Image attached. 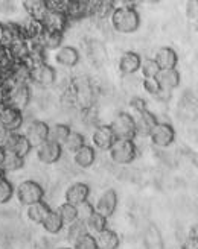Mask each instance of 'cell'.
Instances as JSON below:
<instances>
[{"label":"cell","instance_id":"obj_1","mask_svg":"<svg viewBox=\"0 0 198 249\" xmlns=\"http://www.w3.org/2000/svg\"><path fill=\"white\" fill-rule=\"evenodd\" d=\"M110 18L113 28L120 34H133L140 26V17L133 6H116Z\"/></svg>","mask_w":198,"mask_h":249},{"label":"cell","instance_id":"obj_2","mask_svg":"<svg viewBox=\"0 0 198 249\" xmlns=\"http://www.w3.org/2000/svg\"><path fill=\"white\" fill-rule=\"evenodd\" d=\"M108 152L116 164H130L138 155V147L133 140H116L108 149Z\"/></svg>","mask_w":198,"mask_h":249},{"label":"cell","instance_id":"obj_3","mask_svg":"<svg viewBox=\"0 0 198 249\" xmlns=\"http://www.w3.org/2000/svg\"><path fill=\"white\" fill-rule=\"evenodd\" d=\"M108 126L115 134L116 140H133L136 137L134 117L128 113H119Z\"/></svg>","mask_w":198,"mask_h":249},{"label":"cell","instance_id":"obj_4","mask_svg":"<svg viewBox=\"0 0 198 249\" xmlns=\"http://www.w3.org/2000/svg\"><path fill=\"white\" fill-rule=\"evenodd\" d=\"M44 196V190L43 187L35 182V181H23L19 187H17V197L19 202L23 205H32L35 202L43 201Z\"/></svg>","mask_w":198,"mask_h":249},{"label":"cell","instance_id":"obj_5","mask_svg":"<svg viewBox=\"0 0 198 249\" xmlns=\"http://www.w3.org/2000/svg\"><path fill=\"white\" fill-rule=\"evenodd\" d=\"M31 102V90L29 85H17L14 89L6 91V102L5 105L14 108L23 113Z\"/></svg>","mask_w":198,"mask_h":249},{"label":"cell","instance_id":"obj_6","mask_svg":"<svg viewBox=\"0 0 198 249\" xmlns=\"http://www.w3.org/2000/svg\"><path fill=\"white\" fill-rule=\"evenodd\" d=\"M26 137V140L29 142L31 147H39L41 143H44L49 137V124L41 122V120H35L31 122L26 128V132L23 134Z\"/></svg>","mask_w":198,"mask_h":249},{"label":"cell","instance_id":"obj_7","mask_svg":"<svg viewBox=\"0 0 198 249\" xmlns=\"http://www.w3.org/2000/svg\"><path fill=\"white\" fill-rule=\"evenodd\" d=\"M118 208V195L113 189H107L101 196H99L95 211L108 219L110 216H113V213Z\"/></svg>","mask_w":198,"mask_h":249},{"label":"cell","instance_id":"obj_8","mask_svg":"<svg viewBox=\"0 0 198 249\" xmlns=\"http://www.w3.org/2000/svg\"><path fill=\"white\" fill-rule=\"evenodd\" d=\"M157 123L158 122L151 111L145 109V111H140V113H136V117H134L136 137H150L153 128Z\"/></svg>","mask_w":198,"mask_h":249},{"label":"cell","instance_id":"obj_9","mask_svg":"<svg viewBox=\"0 0 198 249\" xmlns=\"http://www.w3.org/2000/svg\"><path fill=\"white\" fill-rule=\"evenodd\" d=\"M174 137H176L174 128L168 123H157L150 134V139H151L153 144H156L158 147L169 146L172 142H174Z\"/></svg>","mask_w":198,"mask_h":249},{"label":"cell","instance_id":"obj_10","mask_svg":"<svg viewBox=\"0 0 198 249\" xmlns=\"http://www.w3.org/2000/svg\"><path fill=\"white\" fill-rule=\"evenodd\" d=\"M61 154H63V147L51 140H46L44 143H41L37 147V157H39V160L43 164L57 163L61 158Z\"/></svg>","mask_w":198,"mask_h":249},{"label":"cell","instance_id":"obj_11","mask_svg":"<svg viewBox=\"0 0 198 249\" xmlns=\"http://www.w3.org/2000/svg\"><path fill=\"white\" fill-rule=\"evenodd\" d=\"M31 149L32 147H31L29 142L26 140V137H24L23 134H19V132H11L9 139L3 144V151L14 152V154H17L21 158L26 157L29 154Z\"/></svg>","mask_w":198,"mask_h":249},{"label":"cell","instance_id":"obj_12","mask_svg":"<svg viewBox=\"0 0 198 249\" xmlns=\"http://www.w3.org/2000/svg\"><path fill=\"white\" fill-rule=\"evenodd\" d=\"M0 123H2L8 131L17 132L23 124V116L20 111L11 108L8 105H2L0 107Z\"/></svg>","mask_w":198,"mask_h":249},{"label":"cell","instance_id":"obj_13","mask_svg":"<svg viewBox=\"0 0 198 249\" xmlns=\"http://www.w3.org/2000/svg\"><path fill=\"white\" fill-rule=\"evenodd\" d=\"M55 78H57V73H55L54 67L49 66L47 62L31 70V84L43 87V89L52 85L55 82Z\"/></svg>","mask_w":198,"mask_h":249},{"label":"cell","instance_id":"obj_14","mask_svg":"<svg viewBox=\"0 0 198 249\" xmlns=\"http://www.w3.org/2000/svg\"><path fill=\"white\" fill-rule=\"evenodd\" d=\"M93 144L101 149V151H108V149L113 146V143L116 142V137L115 134L111 132L108 124H101V126H98L93 132Z\"/></svg>","mask_w":198,"mask_h":249},{"label":"cell","instance_id":"obj_15","mask_svg":"<svg viewBox=\"0 0 198 249\" xmlns=\"http://www.w3.org/2000/svg\"><path fill=\"white\" fill-rule=\"evenodd\" d=\"M44 31L49 32H61L63 34L66 26H67V17L61 12H55V11H47V14L44 16V18L41 20Z\"/></svg>","mask_w":198,"mask_h":249},{"label":"cell","instance_id":"obj_16","mask_svg":"<svg viewBox=\"0 0 198 249\" xmlns=\"http://www.w3.org/2000/svg\"><path fill=\"white\" fill-rule=\"evenodd\" d=\"M92 2H82V0H69L66 17L67 20H81L85 17H90Z\"/></svg>","mask_w":198,"mask_h":249},{"label":"cell","instance_id":"obj_17","mask_svg":"<svg viewBox=\"0 0 198 249\" xmlns=\"http://www.w3.org/2000/svg\"><path fill=\"white\" fill-rule=\"evenodd\" d=\"M156 64L158 66L160 70H171V69H176L177 67V62H178V56L177 52L174 49L171 47H160L157 53H156Z\"/></svg>","mask_w":198,"mask_h":249},{"label":"cell","instance_id":"obj_18","mask_svg":"<svg viewBox=\"0 0 198 249\" xmlns=\"http://www.w3.org/2000/svg\"><path fill=\"white\" fill-rule=\"evenodd\" d=\"M156 81L158 82L162 91L171 93L174 89L180 85V73L177 69H171V70H160L158 74L156 76Z\"/></svg>","mask_w":198,"mask_h":249},{"label":"cell","instance_id":"obj_19","mask_svg":"<svg viewBox=\"0 0 198 249\" xmlns=\"http://www.w3.org/2000/svg\"><path fill=\"white\" fill-rule=\"evenodd\" d=\"M89 193H90V189H89L87 184L75 182V184H72L69 189L66 190V202L77 207L78 204L87 201Z\"/></svg>","mask_w":198,"mask_h":249},{"label":"cell","instance_id":"obj_20","mask_svg":"<svg viewBox=\"0 0 198 249\" xmlns=\"http://www.w3.org/2000/svg\"><path fill=\"white\" fill-rule=\"evenodd\" d=\"M21 31H23V36L24 40L29 41V43H35L40 40V36L44 34V28H43V23L40 20H34L29 18L21 23Z\"/></svg>","mask_w":198,"mask_h":249},{"label":"cell","instance_id":"obj_21","mask_svg":"<svg viewBox=\"0 0 198 249\" xmlns=\"http://www.w3.org/2000/svg\"><path fill=\"white\" fill-rule=\"evenodd\" d=\"M21 64L26 66L29 70L39 67L41 64H46V51L37 43H29V53Z\"/></svg>","mask_w":198,"mask_h":249},{"label":"cell","instance_id":"obj_22","mask_svg":"<svg viewBox=\"0 0 198 249\" xmlns=\"http://www.w3.org/2000/svg\"><path fill=\"white\" fill-rule=\"evenodd\" d=\"M55 59L59 66L63 67H73L79 61V52L72 46H61L55 55Z\"/></svg>","mask_w":198,"mask_h":249},{"label":"cell","instance_id":"obj_23","mask_svg":"<svg viewBox=\"0 0 198 249\" xmlns=\"http://www.w3.org/2000/svg\"><path fill=\"white\" fill-rule=\"evenodd\" d=\"M95 240H96L98 249H118L119 245H120L119 235L115 231L108 230V228H105L101 232H98L95 235Z\"/></svg>","mask_w":198,"mask_h":249},{"label":"cell","instance_id":"obj_24","mask_svg":"<svg viewBox=\"0 0 198 249\" xmlns=\"http://www.w3.org/2000/svg\"><path fill=\"white\" fill-rule=\"evenodd\" d=\"M3 28H5L3 40H2V44H0V46H3V47L8 49L12 43H16L19 40H24L23 31H21V24L20 23L8 21V23H3Z\"/></svg>","mask_w":198,"mask_h":249},{"label":"cell","instance_id":"obj_25","mask_svg":"<svg viewBox=\"0 0 198 249\" xmlns=\"http://www.w3.org/2000/svg\"><path fill=\"white\" fill-rule=\"evenodd\" d=\"M24 11L28 12V17L34 20H43L47 14V3L46 0H24L23 2Z\"/></svg>","mask_w":198,"mask_h":249},{"label":"cell","instance_id":"obj_26","mask_svg":"<svg viewBox=\"0 0 198 249\" xmlns=\"http://www.w3.org/2000/svg\"><path fill=\"white\" fill-rule=\"evenodd\" d=\"M140 62H142V59L136 52H125L120 56L119 69L125 74H133L140 69Z\"/></svg>","mask_w":198,"mask_h":249},{"label":"cell","instance_id":"obj_27","mask_svg":"<svg viewBox=\"0 0 198 249\" xmlns=\"http://www.w3.org/2000/svg\"><path fill=\"white\" fill-rule=\"evenodd\" d=\"M63 34L61 32H49V31H44V34L40 36L39 41H35L37 44H40L44 51H58L63 44Z\"/></svg>","mask_w":198,"mask_h":249},{"label":"cell","instance_id":"obj_28","mask_svg":"<svg viewBox=\"0 0 198 249\" xmlns=\"http://www.w3.org/2000/svg\"><path fill=\"white\" fill-rule=\"evenodd\" d=\"M73 158H75V163L82 167V169H87L90 167L93 163H95V160H96V152H95V149L92 146H87V144H84L82 147H79L78 151L73 154Z\"/></svg>","mask_w":198,"mask_h":249},{"label":"cell","instance_id":"obj_29","mask_svg":"<svg viewBox=\"0 0 198 249\" xmlns=\"http://www.w3.org/2000/svg\"><path fill=\"white\" fill-rule=\"evenodd\" d=\"M24 166V158L19 157L14 152H6L0 161V169L3 170V173H11V172H17Z\"/></svg>","mask_w":198,"mask_h":249},{"label":"cell","instance_id":"obj_30","mask_svg":"<svg viewBox=\"0 0 198 249\" xmlns=\"http://www.w3.org/2000/svg\"><path fill=\"white\" fill-rule=\"evenodd\" d=\"M51 207H49L44 201L35 202L32 205L28 207V217L34 222V223H43V220L47 217V214L51 213Z\"/></svg>","mask_w":198,"mask_h":249},{"label":"cell","instance_id":"obj_31","mask_svg":"<svg viewBox=\"0 0 198 249\" xmlns=\"http://www.w3.org/2000/svg\"><path fill=\"white\" fill-rule=\"evenodd\" d=\"M70 126L69 124H64V123H57L54 126H49V137L47 140H51L59 146H63L64 142L67 140V137L70 134Z\"/></svg>","mask_w":198,"mask_h":249},{"label":"cell","instance_id":"obj_32","mask_svg":"<svg viewBox=\"0 0 198 249\" xmlns=\"http://www.w3.org/2000/svg\"><path fill=\"white\" fill-rule=\"evenodd\" d=\"M8 52L14 62H23L26 59L28 53H29V41L26 40H19L16 43H12L8 47Z\"/></svg>","mask_w":198,"mask_h":249},{"label":"cell","instance_id":"obj_33","mask_svg":"<svg viewBox=\"0 0 198 249\" xmlns=\"http://www.w3.org/2000/svg\"><path fill=\"white\" fill-rule=\"evenodd\" d=\"M85 227H87L89 234L96 235L98 232H101L107 228V219L95 211V213L87 219V222H85Z\"/></svg>","mask_w":198,"mask_h":249},{"label":"cell","instance_id":"obj_34","mask_svg":"<svg viewBox=\"0 0 198 249\" xmlns=\"http://www.w3.org/2000/svg\"><path fill=\"white\" fill-rule=\"evenodd\" d=\"M41 225L49 234H57L63 230L64 223H63V220H61V217L57 214V211H51V213L47 214V217L43 220Z\"/></svg>","mask_w":198,"mask_h":249},{"label":"cell","instance_id":"obj_35","mask_svg":"<svg viewBox=\"0 0 198 249\" xmlns=\"http://www.w3.org/2000/svg\"><path fill=\"white\" fill-rule=\"evenodd\" d=\"M85 144V142H84V135L82 134H79V132H77V131H70V134H69V137H67V140L64 142V144L61 146L63 149H66L67 152H73L75 154L79 147H82Z\"/></svg>","mask_w":198,"mask_h":249},{"label":"cell","instance_id":"obj_36","mask_svg":"<svg viewBox=\"0 0 198 249\" xmlns=\"http://www.w3.org/2000/svg\"><path fill=\"white\" fill-rule=\"evenodd\" d=\"M57 214L61 217V220H63L64 225H70L73 220H77V207L64 202L63 205L58 207Z\"/></svg>","mask_w":198,"mask_h":249},{"label":"cell","instance_id":"obj_37","mask_svg":"<svg viewBox=\"0 0 198 249\" xmlns=\"http://www.w3.org/2000/svg\"><path fill=\"white\" fill-rule=\"evenodd\" d=\"M87 227H85V222H81V220H73L70 225H69V231H67V239L72 242V243H75L81 235L84 234H87Z\"/></svg>","mask_w":198,"mask_h":249},{"label":"cell","instance_id":"obj_38","mask_svg":"<svg viewBox=\"0 0 198 249\" xmlns=\"http://www.w3.org/2000/svg\"><path fill=\"white\" fill-rule=\"evenodd\" d=\"M139 70H142L143 78H156L157 74H158V71H160V69L156 64L154 58H146L145 61H142Z\"/></svg>","mask_w":198,"mask_h":249},{"label":"cell","instance_id":"obj_39","mask_svg":"<svg viewBox=\"0 0 198 249\" xmlns=\"http://www.w3.org/2000/svg\"><path fill=\"white\" fill-rule=\"evenodd\" d=\"M93 213H95V207L89 201H84V202L77 205V219L81 222H87V219Z\"/></svg>","mask_w":198,"mask_h":249},{"label":"cell","instance_id":"obj_40","mask_svg":"<svg viewBox=\"0 0 198 249\" xmlns=\"http://www.w3.org/2000/svg\"><path fill=\"white\" fill-rule=\"evenodd\" d=\"M12 193H14V187H12V184L3 177L0 179V205L6 204L12 197Z\"/></svg>","mask_w":198,"mask_h":249},{"label":"cell","instance_id":"obj_41","mask_svg":"<svg viewBox=\"0 0 198 249\" xmlns=\"http://www.w3.org/2000/svg\"><path fill=\"white\" fill-rule=\"evenodd\" d=\"M73 249H98L95 235H92L89 232L81 235V237L75 243H73Z\"/></svg>","mask_w":198,"mask_h":249},{"label":"cell","instance_id":"obj_42","mask_svg":"<svg viewBox=\"0 0 198 249\" xmlns=\"http://www.w3.org/2000/svg\"><path fill=\"white\" fill-rule=\"evenodd\" d=\"M143 89H145V91H148L154 97H157L160 94V91H162V89H160V85L156 81V78H145L143 79Z\"/></svg>","mask_w":198,"mask_h":249},{"label":"cell","instance_id":"obj_43","mask_svg":"<svg viewBox=\"0 0 198 249\" xmlns=\"http://www.w3.org/2000/svg\"><path fill=\"white\" fill-rule=\"evenodd\" d=\"M46 3H47V9L49 11L61 12V14L66 16V9H67L69 0H46Z\"/></svg>","mask_w":198,"mask_h":249},{"label":"cell","instance_id":"obj_44","mask_svg":"<svg viewBox=\"0 0 198 249\" xmlns=\"http://www.w3.org/2000/svg\"><path fill=\"white\" fill-rule=\"evenodd\" d=\"M12 64H14V61H12L8 49L0 46V70H5V69H9Z\"/></svg>","mask_w":198,"mask_h":249},{"label":"cell","instance_id":"obj_45","mask_svg":"<svg viewBox=\"0 0 198 249\" xmlns=\"http://www.w3.org/2000/svg\"><path fill=\"white\" fill-rule=\"evenodd\" d=\"M181 249H198V239H197V227H194L188 235V239L184 240Z\"/></svg>","mask_w":198,"mask_h":249},{"label":"cell","instance_id":"obj_46","mask_svg":"<svg viewBox=\"0 0 198 249\" xmlns=\"http://www.w3.org/2000/svg\"><path fill=\"white\" fill-rule=\"evenodd\" d=\"M130 105H131L134 113H140V111L146 109V102L143 101L142 97H133L131 101H130Z\"/></svg>","mask_w":198,"mask_h":249},{"label":"cell","instance_id":"obj_47","mask_svg":"<svg viewBox=\"0 0 198 249\" xmlns=\"http://www.w3.org/2000/svg\"><path fill=\"white\" fill-rule=\"evenodd\" d=\"M11 135V131H8L2 123H0V147L3 149V144L6 143V140L9 139Z\"/></svg>","mask_w":198,"mask_h":249},{"label":"cell","instance_id":"obj_48","mask_svg":"<svg viewBox=\"0 0 198 249\" xmlns=\"http://www.w3.org/2000/svg\"><path fill=\"white\" fill-rule=\"evenodd\" d=\"M5 102H6V90L0 85V107L5 105Z\"/></svg>","mask_w":198,"mask_h":249},{"label":"cell","instance_id":"obj_49","mask_svg":"<svg viewBox=\"0 0 198 249\" xmlns=\"http://www.w3.org/2000/svg\"><path fill=\"white\" fill-rule=\"evenodd\" d=\"M3 32H5V28H3V23L0 21V44H2V40H3Z\"/></svg>","mask_w":198,"mask_h":249},{"label":"cell","instance_id":"obj_50","mask_svg":"<svg viewBox=\"0 0 198 249\" xmlns=\"http://www.w3.org/2000/svg\"><path fill=\"white\" fill-rule=\"evenodd\" d=\"M3 155H5V151H3V149H2V147H0V161H2Z\"/></svg>","mask_w":198,"mask_h":249},{"label":"cell","instance_id":"obj_51","mask_svg":"<svg viewBox=\"0 0 198 249\" xmlns=\"http://www.w3.org/2000/svg\"><path fill=\"white\" fill-rule=\"evenodd\" d=\"M3 175H5V173H3V170H2V169H0V179H2V178H3Z\"/></svg>","mask_w":198,"mask_h":249},{"label":"cell","instance_id":"obj_52","mask_svg":"<svg viewBox=\"0 0 198 249\" xmlns=\"http://www.w3.org/2000/svg\"><path fill=\"white\" fill-rule=\"evenodd\" d=\"M59 249H73V248H59Z\"/></svg>","mask_w":198,"mask_h":249}]
</instances>
